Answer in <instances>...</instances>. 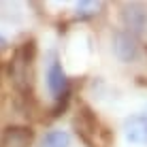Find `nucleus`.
<instances>
[{
  "label": "nucleus",
  "mask_w": 147,
  "mask_h": 147,
  "mask_svg": "<svg viewBox=\"0 0 147 147\" xmlns=\"http://www.w3.org/2000/svg\"><path fill=\"white\" fill-rule=\"evenodd\" d=\"M43 77H45V90H47V94L51 96V100H55L53 115H58L70 98V81H68L66 68H64L62 60H60V53L55 49H49L45 53Z\"/></svg>",
  "instance_id": "nucleus-1"
},
{
  "label": "nucleus",
  "mask_w": 147,
  "mask_h": 147,
  "mask_svg": "<svg viewBox=\"0 0 147 147\" xmlns=\"http://www.w3.org/2000/svg\"><path fill=\"white\" fill-rule=\"evenodd\" d=\"M9 79L19 94H30L34 85V40H26L13 51L9 60Z\"/></svg>",
  "instance_id": "nucleus-2"
},
{
  "label": "nucleus",
  "mask_w": 147,
  "mask_h": 147,
  "mask_svg": "<svg viewBox=\"0 0 147 147\" xmlns=\"http://www.w3.org/2000/svg\"><path fill=\"white\" fill-rule=\"evenodd\" d=\"M111 53L119 64H136L141 60V43L134 34L124 28H115L111 32Z\"/></svg>",
  "instance_id": "nucleus-3"
},
{
  "label": "nucleus",
  "mask_w": 147,
  "mask_h": 147,
  "mask_svg": "<svg viewBox=\"0 0 147 147\" xmlns=\"http://www.w3.org/2000/svg\"><path fill=\"white\" fill-rule=\"evenodd\" d=\"M121 28L134 34L136 38L147 34V4L141 0H126L119 7Z\"/></svg>",
  "instance_id": "nucleus-4"
},
{
  "label": "nucleus",
  "mask_w": 147,
  "mask_h": 147,
  "mask_svg": "<svg viewBox=\"0 0 147 147\" xmlns=\"http://www.w3.org/2000/svg\"><path fill=\"white\" fill-rule=\"evenodd\" d=\"M121 132L128 145L147 147V111L126 115L121 121Z\"/></svg>",
  "instance_id": "nucleus-5"
},
{
  "label": "nucleus",
  "mask_w": 147,
  "mask_h": 147,
  "mask_svg": "<svg viewBox=\"0 0 147 147\" xmlns=\"http://www.w3.org/2000/svg\"><path fill=\"white\" fill-rule=\"evenodd\" d=\"M34 130L30 126H7L0 134V147H32Z\"/></svg>",
  "instance_id": "nucleus-6"
},
{
  "label": "nucleus",
  "mask_w": 147,
  "mask_h": 147,
  "mask_svg": "<svg viewBox=\"0 0 147 147\" xmlns=\"http://www.w3.org/2000/svg\"><path fill=\"white\" fill-rule=\"evenodd\" d=\"M38 147H73V134L64 128H51L43 132Z\"/></svg>",
  "instance_id": "nucleus-7"
},
{
  "label": "nucleus",
  "mask_w": 147,
  "mask_h": 147,
  "mask_svg": "<svg viewBox=\"0 0 147 147\" xmlns=\"http://www.w3.org/2000/svg\"><path fill=\"white\" fill-rule=\"evenodd\" d=\"M102 11V0H77L73 9V17L79 22H90Z\"/></svg>",
  "instance_id": "nucleus-8"
},
{
  "label": "nucleus",
  "mask_w": 147,
  "mask_h": 147,
  "mask_svg": "<svg viewBox=\"0 0 147 147\" xmlns=\"http://www.w3.org/2000/svg\"><path fill=\"white\" fill-rule=\"evenodd\" d=\"M4 49H9V38L4 34H0V51H4Z\"/></svg>",
  "instance_id": "nucleus-9"
},
{
  "label": "nucleus",
  "mask_w": 147,
  "mask_h": 147,
  "mask_svg": "<svg viewBox=\"0 0 147 147\" xmlns=\"http://www.w3.org/2000/svg\"><path fill=\"white\" fill-rule=\"evenodd\" d=\"M55 2H70V0H55Z\"/></svg>",
  "instance_id": "nucleus-10"
}]
</instances>
